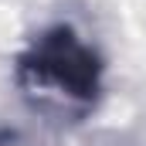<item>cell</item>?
Listing matches in <instances>:
<instances>
[{
    "mask_svg": "<svg viewBox=\"0 0 146 146\" xmlns=\"http://www.w3.org/2000/svg\"><path fill=\"white\" fill-rule=\"evenodd\" d=\"M14 78L41 106H58L82 115L102 95L106 65L102 54L85 44L75 27L54 24L27 41L14 61Z\"/></svg>",
    "mask_w": 146,
    "mask_h": 146,
    "instance_id": "1",
    "label": "cell"
}]
</instances>
